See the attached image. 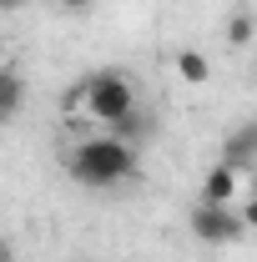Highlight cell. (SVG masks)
Wrapping results in <instances>:
<instances>
[{"label":"cell","instance_id":"obj_4","mask_svg":"<svg viewBox=\"0 0 257 262\" xmlns=\"http://www.w3.org/2000/svg\"><path fill=\"white\" fill-rule=\"evenodd\" d=\"M252 162H257V126H237L222 146V166H232L242 177V171H252Z\"/></svg>","mask_w":257,"mask_h":262},{"label":"cell","instance_id":"obj_8","mask_svg":"<svg viewBox=\"0 0 257 262\" xmlns=\"http://www.w3.org/2000/svg\"><path fill=\"white\" fill-rule=\"evenodd\" d=\"M152 126H157V116H152L146 106H136V111H126V116L111 126V136H121V141H131V146H136L141 136H152Z\"/></svg>","mask_w":257,"mask_h":262},{"label":"cell","instance_id":"obj_9","mask_svg":"<svg viewBox=\"0 0 257 262\" xmlns=\"http://www.w3.org/2000/svg\"><path fill=\"white\" fill-rule=\"evenodd\" d=\"M227 46H232V51H247V46H252V10H237V15L227 20Z\"/></svg>","mask_w":257,"mask_h":262},{"label":"cell","instance_id":"obj_6","mask_svg":"<svg viewBox=\"0 0 257 262\" xmlns=\"http://www.w3.org/2000/svg\"><path fill=\"white\" fill-rule=\"evenodd\" d=\"M26 106V76L20 71H0V121H15Z\"/></svg>","mask_w":257,"mask_h":262},{"label":"cell","instance_id":"obj_3","mask_svg":"<svg viewBox=\"0 0 257 262\" xmlns=\"http://www.w3.org/2000/svg\"><path fill=\"white\" fill-rule=\"evenodd\" d=\"M187 227H192V237L207 242V247H237V242L247 237L242 212H237V207H212V202H197L192 217H187Z\"/></svg>","mask_w":257,"mask_h":262},{"label":"cell","instance_id":"obj_11","mask_svg":"<svg viewBox=\"0 0 257 262\" xmlns=\"http://www.w3.org/2000/svg\"><path fill=\"white\" fill-rule=\"evenodd\" d=\"M0 262H15V247H10L5 237H0Z\"/></svg>","mask_w":257,"mask_h":262},{"label":"cell","instance_id":"obj_12","mask_svg":"<svg viewBox=\"0 0 257 262\" xmlns=\"http://www.w3.org/2000/svg\"><path fill=\"white\" fill-rule=\"evenodd\" d=\"M20 5H26V0H0V10H20Z\"/></svg>","mask_w":257,"mask_h":262},{"label":"cell","instance_id":"obj_5","mask_svg":"<svg viewBox=\"0 0 257 262\" xmlns=\"http://www.w3.org/2000/svg\"><path fill=\"white\" fill-rule=\"evenodd\" d=\"M237 187H242V177L232 171V166H212L207 177H202V202H212V207H232L237 202Z\"/></svg>","mask_w":257,"mask_h":262},{"label":"cell","instance_id":"obj_2","mask_svg":"<svg viewBox=\"0 0 257 262\" xmlns=\"http://www.w3.org/2000/svg\"><path fill=\"white\" fill-rule=\"evenodd\" d=\"M141 106V86L131 81L126 71H116V66H106V71H91V76H81L71 91H66V111H86V121L91 126H116L126 111Z\"/></svg>","mask_w":257,"mask_h":262},{"label":"cell","instance_id":"obj_10","mask_svg":"<svg viewBox=\"0 0 257 262\" xmlns=\"http://www.w3.org/2000/svg\"><path fill=\"white\" fill-rule=\"evenodd\" d=\"M46 5H56L66 15H86V10H91V0H46Z\"/></svg>","mask_w":257,"mask_h":262},{"label":"cell","instance_id":"obj_7","mask_svg":"<svg viewBox=\"0 0 257 262\" xmlns=\"http://www.w3.org/2000/svg\"><path fill=\"white\" fill-rule=\"evenodd\" d=\"M172 66H177V76H182L187 86H207V76H212V61H207L202 51H192V46H182V51L172 56Z\"/></svg>","mask_w":257,"mask_h":262},{"label":"cell","instance_id":"obj_1","mask_svg":"<svg viewBox=\"0 0 257 262\" xmlns=\"http://www.w3.org/2000/svg\"><path fill=\"white\" fill-rule=\"evenodd\" d=\"M61 166H66V177L76 187H86V192H116V187H126V182L141 177V151L131 141H121V136L101 131V136L71 141Z\"/></svg>","mask_w":257,"mask_h":262}]
</instances>
